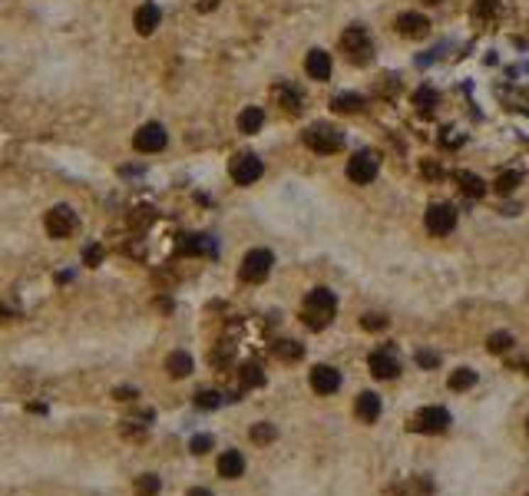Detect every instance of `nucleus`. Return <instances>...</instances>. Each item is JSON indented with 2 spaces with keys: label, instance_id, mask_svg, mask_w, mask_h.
I'll list each match as a JSON object with an SVG mask.
<instances>
[{
  "label": "nucleus",
  "instance_id": "2f4dec72",
  "mask_svg": "<svg viewBox=\"0 0 529 496\" xmlns=\"http://www.w3.org/2000/svg\"><path fill=\"white\" fill-rule=\"evenodd\" d=\"M513 334L510 331H496V334H490V341H486V347H490L493 354H503V351H510L513 347Z\"/></svg>",
  "mask_w": 529,
  "mask_h": 496
},
{
  "label": "nucleus",
  "instance_id": "20e7f679",
  "mask_svg": "<svg viewBox=\"0 0 529 496\" xmlns=\"http://www.w3.org/2000/svg\"><path fill=\"white\" fill-rule=\"evenodd\" d=\"M271 265H275V255H271L268 248H255V252H249V255L241 258V268H239V278L241 281H249V285H255V281H265L271 271Z\"/></svg>",
  "mask_w": 529,
  "mask_h": 496
},
{
  "label": "nucleus",
  "instance_id": "58836bf2",
  "mask_svg": "<svg viewBox=\"0 0 529 496\" xmlns=\"http://www.w3.org/2000/svg\"><path fill=\"white\" fill-rule=\"evenodd\" d=\"M417 364H420V367H437V364H440V354H433V351H417Z\"/></svg>",
  "mask_w": 529,
  "mask_h": 496
},
{
  "label": "nucleus",
  "instance_id": "a878e982",
  "mask_svg": "<svg viewBox=\"0 0 529 496\" xmlns=\"http://www.w3.org/2000/svg\"><path fill=\"white\" fill-rule=\"evenodd\" d=\"M473 384H476V371H470V367H457L450 374V391H470Z\"/></svg>",
  "mask_w": 529,
  "mask_h": 496
},
{
  "label": "nucleus",
  "instance_id": "b1692460",
  "mask_svg": "<svg viewBox=\"0 0 529 496\" xmlns=\"http://www.w3.org/2000/svg\"><path fill=\"white\" fill-rule=\"evenodd\" d=\"M437 99H440V96H437V90H433V86H420V90L414 93V106L420 109L423 116H430V113H433Z\"/></svg>",
  "mask_w": 529,
  "mask_h": 496
},
{
  "label": "nucleus",
  "instance_id": "ea45409f",
  "mask_svg": "<svg viewBox=\"0 0 529 496\" xmlns=\"http://www.w3.org/2000/svg\"><path fill=\"white\" fill-rule=\"evenodd\" d=\"M113 397H116V401H136V391H133V387H116Z\"/></svg>",
  "mask_w": 529,
  "mask_h": 496
},
{
  "label": "nucleus",
  "instance_id": "37998d69",
  "mask_svg": "<svg viewBox=\"0 0 529 496\" xmlns=\"http://www.w3.org/2000/svg\"><path fill=\"white\" fill-rule=\"evenodd\" d=\"M423 4H440V0H423Z\"/></svg>",
  "mask_w": 529,
  "mask_h": 496
},
{
  "label": "nucleus",
  "instance_id": "f257e3e1",
  "mask_svg": "<svg viewBox=\"0 0 529 496\" xmlns=\"http://www.w3.org/2000/svg\"><path fill=\"white\" fill-rule=\"evenodd\" d=\"M334 311H337L334 291H327V288H315V291H308L305 305H301V321H305L311 331H325V328L334 321Z\"/></svg>",
  "mask_w": 529,
  "mask_h": 496
},
{
  "label": "nucleus",
  "instance_id": "7ed1b4c3",
  "mask_svg": "<svg viewBox=\"0 0 529 496\" xmlns=\"http://www.w3.org/2000/svg\"><path fill=\"white\" fill-rule=\"evenodd\" d=\"M305 146L315 149V153H321V156H331L344 146V136H341V129H334L331 123H315V126L305 129Z\"/></svg>",
  "mask_w": 529,
  "mask_h": 496
},
{
  "label": "nucleus",
  "instance_id": "c9c22d12",
  "mask_svg": "<svg viewBox=\"0 0 529 496\" xmlns=\"http://www.w3.org/2000/svg\"><path fill=\"white\" fill-rule=\"evenodd\" d=\"M407 490H410V496H430L433 493V487H430V480L427 477H414Z\"/></svg>",
  "mask_w": 529,
  "mask_h": 496
},
{
  "label": "nucleus",
  "instance_id": "c85d7f7f",
  "mask_svg": "<svg viewBox=\"0 0 529 496\" xmlns=\"http://www.w3.org/2000/svg\"><path fill=\"white\" fill-rule=\"evenodd\" d=\"M261 384H265V371H261L258 364H245L241 367V387L251 391V387H261Z\"/></svg>",
  "mask_w": 529,
  "mask_h": 496
},
{
  "label": "nucleus",
  "instance_id": "e433bc0d",
  "mask_svg": "<svg viewBox=\"0 0 529 496\" xmlns=\"http://www.w3.org/2000/svg\"><path fill=\"white\" fill-rule=\"evenodd\" d=\"M361 328H364V331H384L387 318L384 315H364V318H361Z\"/></svg>",
  "mask_w": 529,
  "mask_h": 496
},
{
  "label": "nucleus",
  "instance_id": "dca6fc26",
  "mask_svg": "<svg viewBox=\"0 0 529 496\" xmlns=\"http://www.w3.org/2000/svg\"><path fill=\"white\" fill-rule=\"evenodd\" d=\"M354 414L361 424H374V420L381 417V397H377L374 391H364L354 404Z\"/></svg>",
  "mask_w": 529,
  "mask_h": 496
},
{
  "label": "nucleus",
  "instance_id": "6e6552de",
  "mask_svg": "<svg viewBox=\"0 0 529 496\" xmlns=\"http://www.w3.org/2000/svg\"><path fill=\"white\" fill-rule=\"evenodd\" d=\"M377 156L374 153H354L351 159H347V179L357 182V185H371V182L377 179Z\"/></svg>",
  "mask_w": 529,
  "mask_h": 496
},
{
  "label": "nucleus",
  "instance_id": "1a4fd4ad",
  "mask_svg": "<svg viewBox=\"0 0 529 496\" xmlns=\"http://www.w3.org/2000/svg\"><path fill=\"white\" fill-rule=\"evenodd\" d=\"M261 172H265V163L251 153H241L239 159L231 163V179H235V185H255V182L261 179Z\"/></svg>",
  "mask_w": 529,
  "mask_h": 496
},
{
  "label": "nucleus",
  "instance_id": "2eb2a0df",
  "mask_svg": "<svg viewBox=\"0 0 529 496\" xmlns=\"http://www.w3.org/2000/svg\"><path fill=\"white\" fill-rule=\"evenodd\" d=\"M305 73L311 80H317V83L331 80V57H327L325 50H311L308 57H305Z\"/></svg>",
  "mask_w": 529,
  "mask_h": 496
},
{
  "label": "nucleus",
  "instance_id": "cd10ccee",
  "mask_svg": "<svg viewBox=\"0 0 529 496\" xmlns=\"http://www.w3.org/2000/svg\"><path fill=\"white\" fill-rule=\"evenodd\" d=\"M251 443H258V447H265V443H275V437H278V430H275V424H255V427L249 430Z\"/></svg>",
  "mask_w": 529,
  "mask_h": 496
},
{
  "label": "nucleus",
  "instance_id": "393cba45",
  "mask_svg": "<svg viewBox=\"0 0 529 496\" xmlns=\"http://www.w3.org/2000/svg\"><path fill=\"white\" fill-rule=\"evenodd\" d=\"M331 106H334V113H357L361 106H364V96L357 93H341L331 99Z\"/></svg>",
  "mask_w": 529,
  "mask_h": 496
},
{
  "label": "nucleus",
  "instance_id": "423d86ee",
  "mask_svg": "<svg viewBox=\"0 0 529 496\" xmlns=\"http://www.w3.org/2000/svg\"><path fill=\"white\" fill-rule=\"evenodd\" d=\"M43 225H47L50 239H70V235L77 232L80 219L70 205H53V209L47 212V222H43Z\"/></svg>",
  "mask_w": 529,
  "mask_h": 496
},
{
  "label": "nucleus",
  "instance_id": "79ce46f5",
  "mask_svg": "<svg viewBox=\"0 0 529 496\" xmlns=\"http://www.w3.org/2000/svg\"><path fill=\"white\" fill-rule=\"evenodd\" d=\"M185 496H212V490H202V487H195V490H189Z\"/></svg>",
  "mask_w": 529,
  "mask_h": 496
},
{
  "label": "nucleus",
  "instance_id": "bb28decb",
  "mask_svg": "<svg viewBox=\"0 0 529 496\" xmlns=\"http://www.w3.org/2000/svg\"><path fill=\"white\" fill-rule=\"evenodd\" d=\"M275 96H278V103L285 106L291 116H298V113H301V96L295 93L291 86H278V90H275Z\"/></svg>",
  "mask_w": 529,
  "mask_h": 496
},
{
  "label": "nucleus",
  "instance_id": "c756f323",
  "mask_svg": "<svg viewBox=\"0 0 529 496\" xmlns=\"http://www.w3.org/2000/svg\"><path fill=\"white\" fill-rule=\"evenodd\" d=\"M516 185H520V172H500L496 182H493V189L500 192V195H513Z\"/></svg>",
  "mask_w": 529,
  "mask_h": 496
},
{
  "label": "nucleus",
  "instance_id": "f3484780",
  "mask_svg": "<svg viewBox=\"0 0 529 496\" xmlns=\"http://www.w3.org/2000/svg\"><path fill=\"white\" fill-rule=\"evenodd\" d=\"M175 252H179V255H215V245H212V239H205V235H182Z\"/></svg>",
  "mask_w": 529,
  "mask_h": 496
},
{
  "label": "nucleus",
  "instance_id": "7c9ffc66",
  "mask_svg": "<svg viewBox=\"0 0 529 496\" xmlns=\"http://www.w3.org/2000/svg\"><path fill=\"white\" fill-rule=\"evenodd\" d=\"M156 493H159V477L156 473L136 477V496H156Z\"/></svg>",
  "mask_w": 529,
  "mask_h": 496
},
{
  "label": "nucleus",
  "instance_id": "9d476101",
  "mask_svg": "<svg viewBox=\"0 0 529 496\" xmlns=\"http://www.w3.org/2000/svg\"><path fill=\"white\" fill-rule=\"evenodd\" d=\"M367 367H371V374H374V377H381V381H391V377H397V374H400L397 351H394V347H381V351H374L371 357H367Z\"/></svg>",
  "mask_w": 529,
  "mask_h": 496
},
{
  "label": "nucleus",
  "instance_id": "a19ab883",
  "mask_svg": "<svg viewBox=\"0 0 529 496\" xmlns=\"http://www.w3.org/2000/svg\"><path fill=\"white\" fill-rule=\"evenodd\" d=\"M219 7V0H195V10L199 14H209V10H215Z\"/></svg>",
  "mask_w": 529,
  "mask_h": 496
},
{
  "label": "nucleus",
  "instance_id": "aec40b11",
  "mask_svg": "<svg viewBox=\"0 0 529 496\" xmlns=\"http://www.w3.org/2000/svg\"><path fill=\"white\" fill-rule=\"evenodd\" d=\"M271 351H275V357H278V361L295 364V361H301V357H305V344L288 341V338H285V341H275V347H271Z\"/></svg>",
  "mask_w": 529,
  "mask_h": 496
},
{
  "label": "nucleus",
  "instance_id": "412c9836",
  "mask_svg": "<svg viewBox=\"0 0 529 496\" xmlns=\"http://www.w3.org/2000/svg\"><path fill=\"white\" fill-rule=\"evenodd\" d=\"M457 182H460L463 195H470V199H483L486 195V182L480 176H473V172H457Z\"/></svg>",
  "mask_w": 529,
  "mask_h": 496
},
{
  "label": "nucleus",
  "instance_id": "72a5a7b5",
  "mask_svg": "<svg viewBox=\"0 0 529 496\" xmlns=\"http://www.w3.org/2000/svg\"><path fill=\"white\" fill-rule=\"evenodd\" d=\"M212 443H215V440H212V433H195L192 443H189V450L202 457V453H209V450H212Z\"/></svg>",
  "mask_w": 529,
  "mask_h": 496
},
{
  "label": "nucleus",
  "instance_id": "4c0bfd02",
  "mask_svg": "<svg viewBox=\"0 0 529 496\" xmlns=\"http://www.w3.org/2000/svg\"><path fill=\"white\" fill-rule=\"evenodd\" d=\"M143 427H146V424H136V420H126L123 427H119V433H123V437H129V440H143Z\"/></svg>",
  "mask_w": 529,
  "mask_h": 496
},
{
  "label": "nucleus",
  "instance_id": "4468645a",
  "mask_svg": "<svg viewBox=\"0 0 529 496\" xmlns=\"http://www.w3.org/2000/svg\"><path fill=\"white\" fill-rule=\"evenodd\" d=\"M159 20H163V10L156 7V4H143V7L133 14V27L139 30L143 37H149V33H156Z\"/></svg>",
  "mask_w": 529,
  "mask_h": 496
},
{
  "label": "nucleus",
  "instance_id": "0eeeda50",
  "mask_svg": "<svg viewBox=\"0 0 529 496\" xmlns=\"http://www.w3.org/2000/svg\"><path fill=\"white\" fill-rule=\"evenodd\" d=\"M423 222H427L430 235H450L453 225H457V209H453L450 202H433L430 209H427V215H423Z\"/></svg>",
  "mask_w": 529,
  "mask_h": 496
},
{
  "label": "nucleus",
  "instance_id": "6ab92c4d",
  "mask_svg": "<svg viewBox=\"0 0 529 496\" xmlns=\"http://www.w3.org/2000/svg\"><path fill=\"white\" fill-rule=\"evenodd\" d=\"M219 473H222L225 480H235V477H241V473H245V460H241L239 450H229V453H222V457H219Z\"/></svg>",
  "mask_w": 529,
  "mask_h": 496
},
{
  "label": "nucleus",
  "instance_id": "5701e85b",
  "mask_svg": "<svg viewBox=\"0 0 529 496\" xmlns=\"http://www.w3.org/2000/svg\"><path fill=\"white\" fill-rule=\"evenodd\" d=\"M496 17H500V0H476V7H473V20L476 23L490 27Z\"/></svg>",
  "mask_w": 529,
  "mask_h": 496
},
{
  "label": "nucleus",
  "instance_id": "9b49d317",
  "mask_svg": "<svg viewBox=\"0 0 529 496\" xmlns=\"http://www.w3.org/2000/svg\"><path fill=\"white\" fill-rule=\"evenodd\" d=\"M165 129L159 123H146L139 133L133 136V146H136V153H163L165 149Z\"/></svg>",
  "mask_w": 529,
  "mask_h": 496
},
{
  "label": "nucleus",
  "instance_id": "f8f14e48",
  "mask_svg": "<svg viewBox=\"0 0 529 496\" xmlns=\"http://www.w3.org/2000/svg\"><path fill=\"white\" fill-rule=\"evenodd\" d=\"M394 27H397V33L407 40H423L430 33V20L423 17V14H400Z\"/></svg>",
  "mask_w": 529,
  "mask_h": 496
},
{
  "label": "nucleus",
  "instance_id": "ddd939ff",
  "mask_svg": "<svg viewBox=\"0 0 529 496\" xmlns=\"http://www.w3.org/2000/svg\"><path fill=\"white\" fill-rule=\"evenodd\" d=\"M311 387L317 394H334L341 387V374L331 367V364H317L315 371H311Z\"/></svg>",
  "mask_w": 529,
  "mask_h": 496
},
{
  "label": "nucleus",
  "instance_id": "f03ea898",
  "mask_svg": "<svg viewBox=\"0 0 529 496\" xmlns=\"http://www.w3.org/2000/svg\"><path fill=\"white\" fill-rule=\"evenodd\" d=\"M341 50L354 67H367L374 60V43H371V33L364 27H347L341 33Z\"/></svg>",
  "mask_w": 529,
  "mask_h": 496
},
{
  "label": "nucleus",
  "instance_id": "39448f33",
  "mask_svg": "<svg viewBox=\"0 0 529 496\" xmlns=\"http://www.w3.org/2000/svg\"><path fill=\"white\" fill-rule=\"evenodd\" d=\"M447 427H450V411L447 407H420L410 417V430H417V433H443Z\"/></svg>",
  "mask_w": 529,
  "mask_h": 496
},
{
  "label": "nucleus",
  "instance_id": "473e14b6",
  "mask_svg": "<svg viewBox=\"0 0 529 496\" xmlns=\"http://www.w3.org/2000/svg\"><path fill=\"white\" fill-rule=\"evenodd\" d=\"M219 404H222V397L215 391H195V407L199 411H215Z\"/></svg>",
  "mask_w": 529,
  "mask_h": 496
},
{
  "label": "nucleus",
  "instance_id": "f704fd0d",
  "mask_svg": "<svg viewBox=\"0 0 529 496\" xmlns=\"http://www.w3.org/2000/svg\"><path fill=\"white\" fill-rule=\"evenodd\" d=\"M103 255H106V252H103V248H99V245H87V248H83V265L97 268L99 262H103Z\"/></svg>",
  "mask_w": 529,
  "mask_h": 496
},
{
  "label": "nucleus",
  "instance_id": "4be33fe9",
  "mask_svg": "<svg viewBox=\"0 0 529 496\" xmlns=\"http://www.w3.org/2000/svg\"><path fill=\"white\" fill-rule=\"evenodd\" d=\"M165 371L173 374V377H189L192 374V357L185 351H173L165 357Z\"/></svg>",
  "mask_w": 529,
  "mask_h": 496
},
{
  "label": "nucleus",
  "instance_id": "a211bd4d",
  "mask_svg": "<svg viewBox=\"0 0 529 496\" xmlns=\"http://www.w3.org/2000/svg\"><path fill=\"white\" fill-rule=\"evenodd\" d=\"M261 126H265V109H261V106H249V109H241V116H239V133L251 136V133H258Z\"/></svg>",
  "mask_w": 529,
  "mask_h": 496
}]
</instances>
